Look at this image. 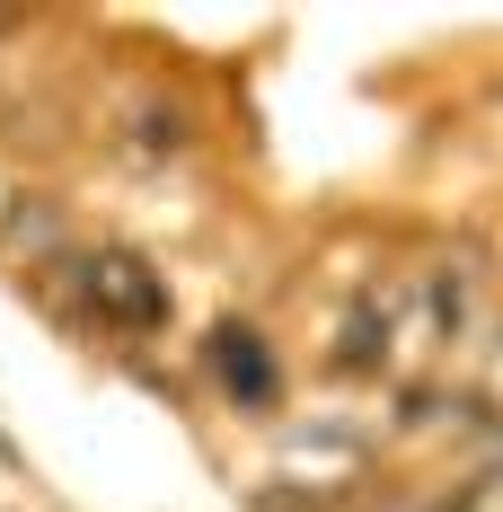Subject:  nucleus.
I'll list each match as a JSON object with an SVG mask.
<instances>
[{"instance_id": "1", "label": "nucleus", "mask_w": 503, "mask_h": 512, "mask_svg": "<svg viewBox=\"0 0 503 512\" xmlns=\"http://www.w3.org/2000/svg\"><path fill=\"white\" fill-rule=\"evenodd\" d=\"M80 301H89V318L124 327V336H151L168 318V292L142 256H80Z\"/></svg>"}]
</instances>
